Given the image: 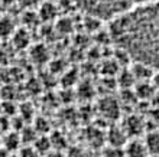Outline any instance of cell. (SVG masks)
Masks as SVG:
<instances>
[{"label":"cell","instance_id":"cell-1","mask_svg":"<svg viewBox=\"0 0 159 157\" xmlns=\"http://www.w3.org/2000/svg\"><path fill=\"white\" fill-rule=\"evenodd\" d=\"M111 42L133 62L159 71V0L140 4L110 23Z\"/></svg>","mask_w":159,"mask_h":157},{"label":"cell","instance_id":"cell-2","mask_svg":"<svg viewBox=\"0 0 159 157\" xmlns=\"http://www.w3.org/2000/svg\"><path fill=\"white\" fill-rule=\"evenodd\" d=\"M152 0H74L77 9L101 20H113Z\"/></svg>","mask_w":159,"mask_h":157},{"label":"cell","instance_id":"cell-3","mask_svg":"<svg viewBox=\"0 0 159 157\" xmlns=\"http://www.w3.org/2000/svg\"><path fill=\"white\" fill-rule=\"evenodd\" d=\"M98 111L107 120H116L120 116V104L116 98H111L110 95H106L98 102Z\"/></svg>","mask_w":159,"mask_h":157},{"label":"cell","instance_id":"cell-4","mask_svg":"<svg viewBox=\"0 0 159 157\" xmlns=\"http://www.w3.org/2000/svg\"><path fill=\"white\" fill-rule=\"evenodd\" d=\"M107 141H109L110 147H123V146L127 143V133L125 131V128L123 125H113V127H110V130L107 131V136H106Z\"/></svg>","mask_w":159,"mask_h":157},{"label":"cell","instance_id":"cell-5","mask_svg":"<svg viewBox=\"0 0 159 157\" xmlns=\"http://www.w3.org/2000/svg\"><path fill=\"white\" fill-rule=\"evenodd\" d=\"M123 150H125L126 157H148L149 156L145 141H140L138 138H133V140L127 141Z\"/></svg>","mask_w":159,"mask_h":157},{"label":"cell","instance_id":"cell-6","mask_svg":"<svg viewBox=\"0 0 159 157\" xmlns=\"http://www.w3.org/2000/svg\"><path fill=\"white\" fill-rule=\"evenodd\" d=\"M123 128H125V131L127 133L129 137H138L143 131V128H145V121L140 117L133 114V116H129L126 118Z\"/></svg>","mask_w":159,"mask_h":157},{"label":"cell","instance_id":"cell-7","mask_svg":"<svg viewBox=\"0 0 159 157\" xmlns=\"http://www.w3.org/2000/svg\"><path fill=\"white\" fill-rule=\"evenodd\" d=\"M130 71L134 75L136 81H149V79H152L153 74H155L153 68H151L149 65H146L143 62H134L132 65V68H130Z\"/></svg>","mask_w":159,"mask_h":157},{"label":"cell","instance_id":"cell-8","mask_svg":"<svg viewBox=\"0 0 159 157\" xmlns=\"http://www.w3.org/2000/svg\"><path fill=\"white\" fill-rule=\"evenodd\" d=\"M134 94L140 99H149V98H153V95L156 94V88L153 87L151 79L149 81H138Z\"/></svg>","mask_w":159,"mask_h":157},{"label":"cell","instance_id":"cell-9","mask_svg":"<svg viewBox=\"0 0 159 157\" xmlns=\"http://www.w3.org/2000/svg\"><path fill=\"white\" fill-rule=\"evenodd\" d=\"M38 15L39 17H41L43 22H51L54 20L55 17H57V15H58V7L57 6H54V3H51V2H42L41 4H39V10H38Z\"/></svg>","mask_w":159,"mask_h":157},{"label":"cell","instance_id":"cell-10","mask_svg":"<svg viewBox=\"0 0 159 157\" xmlns=\"http://www.w3.org/2000/svg\"><path fill=\"white\" fill-rule=\"evenodd\" d=\"M2 141H3V147L7 150V151H15V150H17L22 144L20 134L17 131H13V130L10 133H6Z\"/></svg>","mask_w":159,"mask_h":157},{"label":"cell","instance_id":"cell-11","mask_svg":"<svg viewBox=\"0 0 159 157\" xmlns=\"http://www.w3.org/2000/svg\"><path fill=\"white\" fill-rule=\"evenodd\" d=\"M145 144H146L148 153L159 156V131H151L145 137Z\"/></svg>","mask_w":159,"mask_h":157},{"label":"cell","instance_id":"cell-12","mask_svg":"<svg viewBox=\"0 0 159 157\" xmlns=\"http://www.w3.org/2000/svg\"><path fill=\"white\" fill-rule=\"evenodd\" d=\"M116 82H117L123 89H130V88L134 85L136 79H134V75L132 74V71L130 69H123L117 74Z\"/></svg>","mask_w":159,"mask_h":157},{"label":"cell","instance_id":"cell-13","mask_svg":"<svg viewBox=\"0 0 159 157\" xmlns=\"http://www.w3.org/2000/svg\"><path fill=\"white\" fill-rule=\"evenodd\" d=\"M29 33L28 30L25 29H19V30H15L12 35V41H13V45L16 46L17 49H23V48H28L29 46Z\"/></svg>","mask_w":159,"mask_h":157},{"label":"cell","instance_id":"cell-14","mask_svg":"<svg viewBox=\"0 0 159 157\" xmlns=\"http://www.w3.org/2000/svg\"><path fill=\"white\" fill-rule=\"evenodd\" d=\"M34 147L35 150L38 151L39 154H46L49 153L52 150V143H51V138L46 136H42V137H38L34 143Z\"/></svg>","mask_w":159,"mask_h":157},{"label":"cell","instance_id":"cell-15","mask_svg":"<svg viewBox=\"0 0 159 157\" xmlns=\"http://www.w3.org/2000/svg\"><path fill=\"white\" fill-rule=\"evenodd\" d=\"M30 58L34 59L35 63H42L48 59V50L45 49V46L42 45H35L30 50Z\"/></svg>","mask_w":159,"mask_h":157},{"label":"cell","instance_id":"cell-16","mask_svg":"<svg viewBox=\"0 0 159 157\" xmlns=\"http://www.w3.org/2000/svg\"><path fill=\"white\" fill-rule=\"evenodd\" d=\"M101 72H103V75H106L107 78H111L113 75L120 72V65H119V62L116 59L106 61V62L103 63V66H101Z\"/></svg>","mask_w":159,"mask_h":157},{"label":"cell","instance_id":"cell-17","mask_svg":"<svg viewBox=\"0 0 159 157\" xmlns=\"http://www.w3.org/2000/svg\"><path fill=\"white\" fill-rule=\"evenodd\" d=\"M15 32V25L10 17H0V36H10Z\"/></svg>","mask_w":159,"mask_h":157},{"label":"cell","instance_id":"cell-18","mask_svg":"<svg viewBox=\"0 0 159 157\" xmlns=\"http://www.w3.org/2000/svg\"><path fill=\"white\" fill-rule=\"evenodd\" d=\"M20 138H22V143H25V144H30V143H35V140L38 138V134H36V130H35V127H26L22 130L20 133Z\"/></svg>","mask_w":159,"mask_h":157},{"label":"cell","instance_id":"cell-19","mask_svg":"<svg viewBox=\"0 0 159 157\" xmlns=\"http://www.w3.org/2000/svg\"><path fill=\"white\" fill-rule=\"evenodd\" d=\"M51 138V143H52V149L54 150H62L64 147H65V137L61 134V133H54L52 134V137H49Z\"/></svg>","mask_w":159,"mask_h":157},{"label":"cell","instance_id":"cell-20","mask_svg":"<svg viewBox=\"0 0 159 157\" xmlns=\"http://www.w3.org/2000/svg\"><path fill=\"white\" fill-rule=\"evenodd\" d=\"M17 112H19V116L23 118L25 121L30 120L32 117H34V110H32V105L29 102H23L20 107L17 108Z\"/></svg>","mask_w":159,"mask_h":157},{"label":"cell","instance_id":"cell-21","mask_svg":"<svg viewBox=\"0 0 159 157\" xmlns=\"http://www.w3.org/2000/svg\"><path fill=\"white\" fill-rule=\"evenodd\" d=\"M57 28H58L59 32L62 33H68L72 30V22L70 17H64V19H61V20L58 22V25H57Z\"/></svg>","mask_w":159,"mask_h":157},{"label":"cell","instance_id":"cell-22","mask_svg":"<svg viewBox=\"0 0 159 157\" xmlns=\"http://www.w3.org/2000/svg\"><path fill=\"white\" fill-rule=\"evenodd\" d=\"M103 157H126L125 150L120 149V147H110L104 151V156Z\"/></svg>","mask_w":159,"mask_h":157},{"label":"cell","instance_id":"cell-23","mask_svg":"<svg viewBox=\"0 0 159 157\" xmlns=\"http://www.w3.org/2000/svg\"><path fill=\"white\" fill-rule=\"evenodd\" d=\"M78 94H80V97H83V98H90L93 95V87L90 84H81Z\"/></svg>","mask_w":159,"mask_h":157},{"label":"cell","instance_id":"cell-24","mask_svg":"<svg viewBox=\"0 0 159 157\" xmlns=\"http://www.w3.org/2000/svg\"><path fill=\"white\" fill-rule=\"evenodd\" d=\"M42 0H17V3L20 4L23 9H28V10H30V9L35 7V6H39Z\"/></svg>","mask_w":159,"mask_h":157},{"label":"cell","instance_id":"cell-25","mask_svg":"<svg viewBox=\"0 0 159 157\" xmlns=\"http://www.w3.org/2000/svg\"><path fill=\"white\" fill-rule=\"evenodd\" d=\"M39 153L35 150V147H30V146H26L23 147L20 151V157H38Z\"/></svg>","mask_w":159,"mask_h":157},{"label":"cell","instance_id":"cell-26","mask_svg":"<svg viewBox=\"0 0 159 157\" xmlns=\"http://www.w3.org/2000/svg\"><path fill=\"white\" fill-rule=\"evenodd\" d=\"M35 130L36 131H41V133H45L49 130V124L45 118H38L36 120V124H35Z\"/></svg>","mask_w":159,"mask_h":157},{"label":"cell","instance_id":"cell-27","mask_svg":"<svg viewBox=\"0 0 159 157\" xmlns=\"http://www.w3.org/2000/svg\"><path fill=\"white\" fill-rule=\"evenodd\" d=\"M65 157H84V154L78 147H72V149L68 150V153H67Z\"/></svg>","mask_w":159,"mask_h":157},{"label":"cell","instance_id":"cell-28","mask_svg":"<svg viewBox=\"0 0 159 157\" xmlns=\"http://www.w3.org/2000/svg\"><path fill=\"white\" fill-rule=\"evenodd\" d=\"M151 81L153 84V87L156 88V91H159V71H155V74H153Z\"/></svg>","mask_w":159,"mask_h":157},{"label":"cell","instance_id":"cell-29","mask_svg":"<svg viewBox=\"0 0 159 157\" xmlns=\"http://www.w3.org/2000/svg\"><path fill=\"white\" fill-rule=\"evenodd\" d=\"M45 157H65V154L61 153V150H51L49 153H46Z\"/></svg>","mask_w":159,"mask_h":157},{"label":"cell","instance_id":"cell-30","mask_svg":"<svg viewBox=\"0 0 159 157\" xmlns=\"http://www.w3.org/2000/svg\"><path fill=\"white\" fill-rule=\"evenodd\" d=\"M0 157H9V151L4 149V147L0 149Z\"/></svg>","mask_w":159,"mask_h":157},{"label":"cell","instance_id":"cell-31","mask_svg":"<svg viewBox=\"0 0 159 157\" xmlns=\"http://www.w3.org/2000/svg\"><path fill=\"white\" fill-rule=\"evenodd\" d=\"M148 157H159V156H153V154H149Z\"/></svg>","mask_w":159,"mask_h":157},{"label":"cell","instance_id":"cell-32","mask_svg":"<svg viewBox=\"0 0 159 157\" xmlns=\"http://www.w3.org/2000/svg\"><path fill=\"white\" fill-rule=\"evenodd\" d=\"M9 157H20V156H9Z\"/></svg>","mask_w":159,"mask_h":157}]
</instances>
